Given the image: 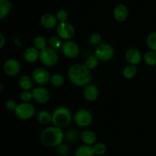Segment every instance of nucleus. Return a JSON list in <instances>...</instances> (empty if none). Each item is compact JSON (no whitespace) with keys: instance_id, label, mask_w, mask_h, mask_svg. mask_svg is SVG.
<instances>
[{"instance_id":"1","label":"nucleus","mask_w":156,"mask_h":156,"mask_svg":"<svg viewBox=\"0 0 156 156\" xmlns=\"http://www.w3.org/2000/svg\"><path fill=\"white\" fill-rule=\"evenodd\" d=\"M70 81L77 87H82L90 82L91 73L85 64H76L70 67L68 71Z\"/></svg>"},{"instance_id":"2","label":"nucleus","mask_w":156,"mask_h":156,"mask_svg":"<svg viewBox=\"0 0 156 156\" xmlns=\"http://www.w3.org/2000/svg\"><path fill=\"white\" fill-rule=\"evenodd\" d=\"M63 138L62 130L56 126L47 127L41 134V141L44 145L48 147L58 146L62 144Z\"/></svg>"},{"instance_id":"3","label":"nucleus","mask_w":156,"mask_h":156,"mask_svg":"<svg viewBox=\"0 0 156 156\" xmlns=\"http://www.w3.org/2000/svg\"><path fill=\"white\" fill-rule=\"evenodd\" d=\"M72 121V113L66 107H58L52 114V122L55 126L64 128L69 125Z\"/></svg>"},{"instance_id":"4","label":"nucleus","mask_w":156,"mask_h":156,"mask_svg":"<svg viewBox=\"0 0 156 156\" xmlns=\"http://www.w3.org/2000/svg\"><path fill=\"white\" fill-rule=\"evenodd\" d=\"M40 60L44 65L52 67L56 64L59 61V54L55 49L46 47L40 52Z\"/></svg>"},{"instance_id":"5","label":"nucleus","mask_w":156,"mask_h":156,"mask_svg":"<svg viewBox=\"0 0 156 156\" xmlns=\"http://www.w3.org/2000/svg\"><path fill=\"white\" fill-rule=\"evenodd\" d=\"M15 113L18 119L27 120L34 116L35 113V108L29 102H22L17 106Z\"/></svg>"},{"instance_id":"6","label":"nucleus","mask_w":156,"mask_h":156,"mask_svg":"<svg viewBox=\"0 0 156 156\" xmlns=\"http://www.w3.org/2000/svg\"><path fill=\"white\" fill-rule=\"evenodd\" d=\"M95 56L98 58V60L103 61H108L114 58V50L112 46L110 44L103 43L97 46L95 49Z\"/></svg>"},{"instance_id":"7","label":"nucleus","mask_w":156,"mask_h":156,"mask_svg":"<svg viewBox=\"0 0 156 156\" xmlns=\"http://www.w3.org/2000/svg\"><path fill=\"white\" fill-rule=\"evenodd\" d=\"M56 33L57 35L62 39L69 40L74 37L76 31L73 24L67 21L59 22L56 27Z\"/></svg>"},{"instance_id":"8","label":"nucleus","mask_w":156,"mask_h":156,"mask_svg":"<svg viewBox=\"0 0 156 156\" xmlns=\"http://www.w3.org/2000/svg\"><path fill=\"white\" fill-rule=\"evenodd\" d=\"M75 122L80 127H87L92 122V115L88 110L82 109L74 116Z\"/></svg>"},{"instance_id":"9","label":"nucleus","mask_w":156,"mask_h":156,"mask_svg":"<svg viewBox=\"0 0 156 156\" xmlns=\"http://www.w3.org/2000/svg\"><path fill=\"white\" fill-rule=\"evenodd\" d=\"M61 50H62V54L69 58H76L79 54V47L78 44L70 40L62 43Z\"/></svg>"},{"instance_id":"10","label":"nucleus","mask_w":156,"mask_h":156,"mask_svg":"<svg viewBox=\"0 0 156 156\" xmlns=\"http://www.w3.org/2000/svg\"><path fill=\"white\" fill-rule=\"evenodd\" d=\"M32 79L39 85H44L50 80L49 72L43 67H37L32 72Z\"/></svg>"},{"instance_id":"11","label":"nucleus","mask_w":156,"mask_h":156,"mask_svg":"<svg viewBox=\"0 0 156 156\" xmlns=\"http://www.w3.org/2000/svg\"><path fill=\"white\" fill-rule=\"evenodd\" d=\"M33 99L38 103L44 104L50 99V92L44 87H37L32 91Z\"/></svg>"},{"instance_id":"12","label":"nucleus","mask_w":156,"mask_h":156,"mask_svg":"<svg viewBox=\"0 0 156 156\" xmlns=\"http://www.w3.org/2000/svg\"><path fill=\"white\" fill-rule=\"evenodd\" d=\"M3 69L6 74L9 76H16L20 73L21 70V65L19 62L15 59H9L5 62Z\"/></svg>"},{"instance_id":"13","label":"nucleus","mask_w":156,"mask_h":156,"mask_svg":"<svg viewBox=\"0 0 156 156\" xmlns=\"http://www.w3.org/2000/svg\"><path fill=\"white\" fill-rule=\"evenodd\" d=\"M125 58L129 64L136 65L141 62V51L136 47H130L125 53Z\"/></svg>"},{"instance_id":"14","label":"nucleus","mask_w":156,"mask_h":156,"mask_svg":"<svg viewBox=\"0 0 156 156\" xmlns=\"http://www.w3.org/2000/svg\"><path fill=\"white\" fill-rule=\"evenodd\" d=\"M129 11L127 7L123 4H119L114 8V17L117 21H124L128 18Z\"/></svg>"},{"instance_id":"15","label":"nucleus","mask_w":156,"mask_h":156,"mask_svg":"<svg viewBox=\"0 0 156 156\" xmlns=\"http://www.w3.org/2000/svg\"><path fill=\"white\" fill-rule=\"evenodd\" d=\"M57 21L56 16L53 14L47 13L42 15L41 18V24L44 28L47 29L53 28L57 24Z\"/></svg>"},{"instance_id":"16","label":"nucleus","mask_w":156,"mask_h":156,"mask_svg":"<svg viewBox=\"0 0 156 156\" xmlns=\"http://www.w3.org/2000/svg\"><path fill=\"white\" fill-rule=\"evenodd\" d=\"M24 59L27 62L34 63L37 61L38 58H40V52L38 49H37L35 47H29L24 50L23 54Z\"/></svg>"},{"instance_id":"17","label":"nucleus","mask_w":156,"mask_h":156,"mask_svg":"<svg viewBox=\"0 0 156 156\" xmlns=\"http://www.w3.org/2000/svg\"><path fill=\"white\" fill-rule=\"evenodd\" d=\"M83 94L88 101H94L98 97V89L94 85H88L85 87Z\"/></svg>"},{"instance_id":"18","label":"nucleus","mask_w":156,"mask_h":156,"mask_svg":"<svg viewBox=\"0 0 156 156\" xmlns=\"http://www.w3.org/2000/svg\"><path fill=\"white\" fill-rule=\"evenodd\" d=\"M81 139L85 145H91L95 143L97 140V136L91 130H85L81 135Z\"/></svg>"},{"instance_id":"19","label":"nucleus","mask_w":156,"mask_h":156,"mask_svg":"<svg viewBox=\"0 0 156 156\" xmlns=\"http://www.w3.org/2000/svg\"><path fill=\"white\" fill-rule=\"evenodd\" d=\"M94 149L93 147L88 145H83L79 146L76 149L75 156H94Z\"/></svg>"},{"instance_id":"20","label":"nucleus","mask_w":156,"mask_h":156,"mask_svg":"<svg viewBox=\"0 0 156 156\" xmlns=\"http://www.w3.org/2000/svg\"><path fill=\"white\" fill-rule=\"evenodd\" d=\"M18 84L22 90H30L34 86V80L27 75H24L19 79Z\"/></svg>"},{"instance_id":"21","label":"nucleus","mask_w":156,"mask_h":156,"mask_svg":"<svg viewBox=\"0 0 156 156\" xmlns=\"http://www.w3.org/2000/svg\"><path fill=\"white\" fill-rule=\"evenodd\" d=\"M12 9L9 0H0V19L5 18Z\"/></svg>"},{"instance_id":"22","label":"nucleus","mask_w":156,"mask_h":156,"mask_svg":"<svg viewBox=\"0 0 156 156\" xmlns=\"http://www.w3.org/2000/svg\"><path fill=\"white\" fill-rule=\"evenodd\" d=\"M37 121L42 125L50 123L52 121V115L46 110H42L37 115Z\"/></svg>"},{"instance_id":"23","label":"nucleus","mask_w":156,"mask_h":156,"mask_svg":"<svg viewBox=\"0 0 156 156\" xmlns=\"http://www.w3.org/2000/svg\"><path fill=\"white\" fill-rule=\"evenodd\" d=\"M136 73L137 68L135 65H132V64L126 66L123 70V76L126 79H132V78L135 77Z\"/></svg>"},{"instance_id":"24","label":"nucleus","mask_w":156,"mask_h":156,"mask_svg":"<svg viewBox=\"0 0 156 156\" xmlns=\"http://www.w3.org/2000/svg\"><path fill=\"white\" fill-rule=\"evenodd\" d=\"M143 59L146 64L149 66L156 65V52L149 50L144 54Z\"/></svg>"},{"instance_id":"25","label":"nucleus","mask_w":156,"mask_h":156,"mask_svg":"<svg viewBox=\"0 0 156 156\" xmlns=\"http://www.w3.org/2000/svg\"><path fill=\"white\" fill-rule=\"evenodd\" d=\"M34 47H35L38 50H44L46 47H47V39L42 36L36 37L34 40Z\"/></svg>"},{"instance_id":"26","label":"nucleus","mask_w":156,"mask_h":156,"mask_svg":"<svg viewBox=\"0 0 156 156\" xmlns=\"http://www.w3.org/2000/svg\"><path fill=\"white\" fill-rule=\"evenodd\" d=\"M48 43L50 47L56 50V49H59L62 47V38H59L58 35H53V36L50 37Z\"/></svg>"},{"instance_id":"27","label":"nucleus","mask_w":156,"mask_h":156,"mask_svg":"<svg viewBox=\"0 0 156 156\" xmlns=\"http://www.w3.org/2000/svg\"><path fill=\"white\" fill-rule=\"evenodd\" d=\"M146 43L150 50L156 52V32H152L148 35Z\"/></svg>"},{"instance_id":"28","label":"nucleus","mask_w":156,"mask_h":156,"mask_svg":"<svg viewBox=\"0 0 156 156\" xmlns=\"http://www.w3.org/2000/svg\"><path fill=\"white\" fill-rule=\"evenodd\" d=\"M50 82L55 87H61V86L64 84L65 79H64L62 75L56 73V74H54L52 76H50Z\"/></svg>"},{"instance_id":"29","label":"nucleus","mask_w":156,"mask_h":156,"mask_svg":"<svg viewBox=\"0 0 156 156\" xmlns=\"http://www.w3.org/2000/svg\"><path fill=\"white\" fill-rule=\"evenodd\" d=\"M98 58L95 55L94 56H89L85 61V66L89 70L94 69L95 67H97L98 64Z\"/></svg>"},{"instance_id":"30","label":"nucleus","mask_w":156,"mask_h":156,"mask_svg":"<svg viewBox=\"0 0 156 156\" xmlns=\"http://www.w3.org/2000/svg\"><path fill=\"white\" fill-rule=\"evenodd\" d=\"M93 149H94V154L97 155H103L106 152V145L103 143V142H98V143L94 144L93 146Z\"/></svg>"},{"instance_id":"31","label":"nucleus","mask_w":156,"mask_h":156,"mask_svg":"<svg viewBox=\"0 0 156 156\" xmlns=\"http://www.w3.org/2000/svg\"><path fill=\"white\" fill-rule=\"evenodd\" d=\"M56 18L59 22H63V21H66L68 19V13L66 10L63 9H60L58 11L56 14Z\"/></svg>"},{"instance_id":"32","label":"nucleus","mask_w":156,"mask_h":156,"mask_svg":"<svg viewBox=\"0 0 156 156\" xmlns=\"http://www.w3.org/2000/svg\"><path fill=\"white\" fill-rule=\"evenodd\" d=\"M32 98H33L32 93H30L29 90H24V91L21 92V94H20V99H21V100L24 102H29Z\"/></svg>"},{"instance_id":"33","label":"nucleus","mask_w":156,"mask_h":156,"mask_svg":"<svg viewBox=\"0 0 156 156\" xmlns=\"http://www.w3.org/2000/svg\"><path fill=\"white\" fill-rule=\"evenodd\" d=\"M66 137L67 139H68V140L70 141V142H75V141H76L78 137L77 132L75 129L69 130V131L67 132Z\"/></svg>"},{"instance_id":"34","label":"nucleus","mask_w":156,"mask_h":156,"mask_svg":"<svg viewBox=\"0 0 156 156\" xmlns=\"http://www.w3.org/2000/svg\"><path fill=\"white\" fill-rule=\"evenodd\" d=\"M101 36L98 33H94L93 35H91V38H90V41L93 44H99L101 42Z\"/></svg>"},{"instance_id":"35","label":"nucleus","mask_w":156,"mask_h":156,"mask_svg":"<svg viewBox=\"0 0 156 156\" xmlns=\"http://www.w3.org/2000/svg\"><path fill=\"white\" fill-rule=\"evenodd\" d=\"M17 106L18 105L16 104V102H15L14 100H12V99L8 100L5 103L6 108H7L9 110H11V111H15Z\"/></svg>"},{"instance_id":"36","label":"nucleus","mask_w":156,"mask_h":156,"mask_svg":"<svg viewBox=\"0 0 156 156\" xmlns=\"http://www.w3.org/2000/svg\"><path fill=\"white\" fill-rule=\"evenodd\" d=\"M68 151L69 148L66 145H62V144H60L59 145H58V152L60 154L65 155V154H68Z\"/></svg>"},{"instance_id":"37","label":"nucleus","mask_w":156,"mask_h":156,"mask_svg":"<svg viewBox=\"0 0 156 156\" xmlns=\"http://www.w3.org/2000/svg\"><path fill=\"white\" fill-rule=\"evenodd\" d=\"M5 44V37L0 33V49L4 47Z\"/></svg>"},{"instance_id":"38","label":"nucleus","mask_w":156,"mask_h":156,"mask_svg":"<svg viewBox=\"0 0 156 156\" xmlns=\"http://www.w3.org/2000/svg\"><path fill=\"white\" fill-rule=\"evenodd\" d=\"M1 88H2V84H1V82H0V90H1Z\"/></svg>"}]
</instances>
